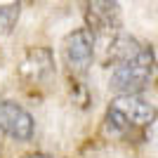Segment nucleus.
<instances>
[{
    "label": "nucleus",
    "mask_w": 158,
    "mask_h": 158,
    "mask_svg": "<svg viewBox=\"0 0 158 158\" xmlns=\"http://www.w3.org/2000/svg\"><path fill=\"white\" fill-rule=\"evenodd\" d=\"M158 111L139 94H118L104 113V127L111 137H130L137 130L151 127Z\"/></svg>",
    "instance_id": "obj_1"
},
{
    "label": "nucleus",
    "mask_w": 158,
    "mask_h": 158,
    "mask_svg": "<svg viewBox=\"0 0 158 158\" xmlns=\"http://www.w3.org/2000/svg\"><path fill=\"white\" fill-rule=\"evenodd\" d=\"M156 76V57L151 47H142L132 59L118 64L111 71V90L118 94H139Z\"/></svg>",
    "instance_id": "obj_2"
},
{
    "label": "nucleus",
    "mask_w": 158,
    "mask_h": 158,
    "mask_svg": "<svg viewBox=\"0 0 158 158\" xmlns=\"http://www.w3.org/2000/svg\"><path fill=\"white\" fill-rule=\"evenodd\" d=\"M85 28L97 38L113 40L120 33V5L109 0H94L85 5Z\"/></svg>",
    "instance_id": "obj_3"
},
{
    "label": "nucleus",
    "mask_w": 158,
    "mask_h": 158,
    "mask_svg": "<svg viewBox=\"0 0 158 158\" xmlns=\"http://www.w3.org/2000/svg\"><path fill=\"white\" fill-rule=\"evenodd\" d=\"M94 43H97L94 35L85 26L71 31L64 38L61 54H64V61L71 73H85L90 69V64L94 59Z\"/></svg>",
    "instance_id": "obj_4"
},
{
    "label": "nucleus",
    "mask_w": 158,
    "mask_h": 158,
    "mask_svg": "<svg viewBox=\"0 0 158 158\" xmlns=\"http://www.w3.org/2000/svg\"><path fill=\"white\" fill-rule=\"evenodd\" d=\"M19 78L26 85H45L54 73V54L50 47H28L19 61Z\"/></svg>",
    "instance_id": "obj_5"
},
{
    "label": "nucleus",
    "mask_w": 158,
    "mask_h": 158,
    "mask_svg": "<svg viewBox=\"0 0 158 158\" xmlns=\"http://www.w3.org/2000/svg\"><path fill=\"white\" fill-rule=\"evenodd\" d=\"M0 132L17 142H28L35 132V120L21 104L12 99L0 102Z\"/></svg>",
    "instance_id": "obj_6"
},
{
    "label": "nucleus",
    "mask_w": 158,
    "mask_h": 158,
    "mask_svg": "<svg viewBox=\"0 0 158 158\" xmlns=\"http://www.w3.org/2000/svg\"><path fill=\"white\" fill-rule=\"evenodd\" d=\"M142 47H144V45H139V43L132 38V35L118 33V35H116V38L109 43V47H106V64L111 61V66L116 69L118 64L132 59V57H135V54H137Z\"/></svg>",
    "instance_id": "obj_7"
},
{
    "label": "nucleus",
    "mask_w": 158,
    "mask_h": 158,
    "mask_svg": "<svg viewBox=\"0 0 158 158\" xmlns=\"http://www.w3.org/2000/svg\"><path fill=\"white\" fill-rule=\"evenodd\" d=\"M21 14V2H5L0 5V35L12 33V28L17 26Z\"/></svg>",
    "instance_id": "obj_8"
},
{
    "label": "nucleus",
    "mask_w": 158,
    "mask_h": 158,
    "mask_svg": "<svg viewBox=\"0 0 158 158\" xmlns=\"http://www.w3.org/2000/svg\"><path fill=\"white\" fill-rule=\"evenodd\" d=\"M24 158H52V156H47V153H26Z\"/></svg>",
    "instance_id": "obj_9"
},
{
    "label": "nucleus",
    "mask_w": 158,
    "mask_h": 158,
    "mask_svg": "<svg viewBox=\"0 0 158 158\" xmlns=\"http://www.w3.org/2000/svg\"><path fill=\"white\" fill-rule=\"evenodd\" d=\"M0 156H2V142H0Z\"/></svg>",
    "instance_id": "obj_10"
}]
</instances>
